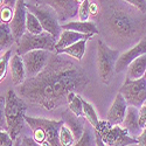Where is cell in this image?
<instances>
[{
    "instance_id": "cell-4",
    "label": "cell",
    "mask_w": 146,
    "mask_h": 146,
    "mask_svg": "<svg viewBox=\"0 0 146 146\" xmlns=\"http://www.w3.org/2000/svg\"><path fill=\"white\" fill-rule=\"evenodd\" d=\"M26 123L33 131V138L38 143H48L50 146H62L60 141V130L63 120H54L26 115Z\"/></svg>"
},
{
    "instance_id": "cell-3",
    "label": "cell",
    "mask_w": 146,
    "mask_h": 146,
    "mask_svg": "<svg viewBox=\"0 0 146 146\" xmlns=\"http://www.w3.org/2000/svg\"><path fill=\"white\" fill-rule=\"evenodd\" d=\"M26 111L27 104L22 97L18 96V94L9 89L5 95V105H4V116L6 129L9 132L13 140H17L20 132L25 125L26 120Z\"/></svg>"
},
{
    "instance_id": "cell-36",
    "label": "cell",
    "mask_w": 146,
    "mask_h": 146,
    "mask_svg": "<svg viewBox=\"0 0 146 146\" xmlns=\"http://www.w3.org/2000/svg\"><path fill=\"white\" fill-rule=\"evenodd\" d=\"M18 0H0V5L1 7H11V8H15Z\"/></svg>"
},
{
    "instance_id": "cell-25",
    "label": "cell",
    "mask_w": 146,
    "mask_h": 146,
    "mask_svg": "<svg viewBox=\"0 0 146 146\" xmlns=\"http://www.w3.org/2000/svg\"><path fill=\"white\" fill-rule=\"evenodd\" d=\"M74 146H96V135L91 127H87L84 130L82 137L75 143Z\"/></svg>"
},
{
    "instance_id": "cell-38",
    "label": "cell",
    "mask_w": 146,
    "mask_h": 146,
    "mask_svg": "<svg viewBox=\"0 0 146 146\" xmlns=\"http://www.w3.org/2000/svg\"><path fill=\"white\" fill-rule=\"evenodd\" d=\"M100 13V9H98V6H97L95 3H91L90 4V15L92 17H96L97 14Z\"/></svg>"
},
{
    "instance_id": "cell-16",
    "label": "cell",
    "mask_w": 146,
    "mask_h": 146,
    "mask_svg": "<svg viewBox=\"0 0 146 146\" xmlns=\"http://www.w3.org/2000/svg\"><path fill=\"white\" fill-rule=\"evenodd\" d=\"M121 126L125 127L129 133L132 137H138L140 133L143 132V129L139 125V109L136 106H131L129 105L126 116L124 118V121Z\"/></svg>"
},
{
    "instance_id": "cell-23",
    "label": "cell",
    "mask_w": 146,
    "mask_h": 146,
    "mask_svg": "<svg viewBox=\"0 0 146 146\" xmlns=\"http://www.w3.org/2000/svg\"><path fill=\"white\" fill-rule=\"evenodd\" d=\"M136 144H138V139L136 137H132L129 133V131L120 125L118 136H117V139L113 146H130V145H136Z\"/></svg>"
},
{
    "instance_id": "cell-41",
    "label": "cell",
    "mask_w": 146,
    "mask_h": 146,
    "mask_svg": "<svg viewBox=\"0 0 146 146\" xmlns=\"http://www.w3.org/2000/svg\"><path fill=\"white\" fill-rule=\"evenodd\" d=\"M144 77H145V78H146V72H145V75H144Z\"/></svg>"
},
{
    "instance_id": "cell-40",
    "label": "cell",
    "mask_w": 146,
    "mask_h": 146,
    "mask_svg": "<svg viewBox=\"0 0 146 146\" xmlns=\"http://www.w3.org/2000/svg\"><path fill=\"white\" fill-rule=\"evenodd\" d=\"M13 146H21V137H18V139L15 140Z\"/></svg>"
},
{
    "instance_id": "cell-20",
    "label": "cell",
    "mask_w": 146,
    "mask_h": 146,
    "mask_svg": "<svg viewBox=\"0 0 146 146\" xmlns=\"http://www.w3.org/2000/svg\"><path fill=\"white\" fill-rule=\"evenodd\" d=\"M15 42L17 40L11 29L9 23L1 22L0 23V50H1V54L12 48Z\"/></svg>"
},
{
    "instance_id": "cell-8",
    "label": "cell",
    "mask_w": 146,
    "mask_h": 146,
    "mask_svg": "<svg viewBox=\"0 0 146 146\" xmlns=\"http://www.w3.org/2000/svg\"><path fill=\"white\" fill-rule=\"evenodd\" d=\"M119 92L124 96L127 105L140 109L146 103V78L126 80L119 89Z\"/></svg>"
},
{
    "instance_id": "cell-31",
    "label": "cell",
    "mask_w": 146,
    "mask_h": 146,
    "mask_svg": "<svg viewBox=\"0 0 146 146\" xmlns=\"http://www.w3.org/2000/svg\"><path fill=\"white\" fill-rule=\"evenodd\" d=\"M15 140L11 137L9 132L6 130L0 131V146H13Z\"/></svg>"
},
{
    "instance_id": "cell-17",
    "label": "cell",
    "mask_w": 146,
    "mask_h": 146,
    "mask_svg": "<svg viewBox=\"0 0 146 146\" xmlns=\"http://www.w3.org/2000/svg\"><path fill=\"white\" fill-rule=\"evenodd\" d=\"M92 36L94 35H91V34H82V33H78V32H75V31L63 29L62 33H61L60 39L56 42L55 52H60L61 49H64V48H67V47H69L71 44L76 43L80 40L90 39V38H92Z\"/></svg>"
},
{
    "instance_id": "cell-26",
    "label": "cell",
    "mask_w": 146,
    "mask_h": 146,
    "mask_svg": "<svg viewBox=\"0 0 146 146\" xmlns=\"http://www.w3.org/2000/svg\"><path fill=\"white\" fill-rule=\"evenodd\" d=\"M83 112H84V117L87 118V120L89 121V124L94 129L98 125L100 119H98V117H97L96 110L90 103H88L87 101H84V100H83Z\"/></svg>"
},
{
    "instance_id": "cell-39",
    "label": "cell",
    "mask_w": 146,
    "mask_h": 146,
    "mask_svg": "<svg viewBox=\"0 0 146 146\" xmlns=\"http://www.w3.org/2000/svg\"><path fill=\"white\" fill-rule=\"evenodd\" d=\"M95 135H96V146H105V145H106V144L103 141L102 136H101L96 130H95Z\"/></svg>"
},
{
    "instance_id": "cell-2",
    "label": "cell",
    "mask_w": 146,
    "mask_h": 146,
    "mask_svg": "<svg viewBox=\"0 0 146 146\" xmlns=\"http://www.w3.org/2000/svg\"><path fill=\"white\" fill-rule=\"evenodd\" d=\"M102 3V23L106 28V33L112 38L123 41L126 44L130 41L141 40L146 28V18L144 13L133 12L115 4L113 0H103Z\"/></svg>"
},
{
    "instance_id": "cell-9",
    "label": "cell",
    "mask_w": 146,
    "mask_h": 146,
    "mask_svg": "<svg viewBox=\"0 0 146 146\" xmlns=\"http://www.w3.org/2000/svg\"><path fill=\"white\" fill-rule=\"evenodd\" d=\"M52 52L48 50H31L26 53L25 55H22L23 63H25L26 68V74L27 78H32L38 76L40 72L46 68L48 61H49Z\"/></svg>"
},
{
    "instance_id": "cell-22",
    "label": "cell",
    "mask_w": 146,
    "mask_h": 146,
    "mask_svg": "<svg viewBox=\"0 0 146 146\" xmlns=\"http://www.w3.org/2000/svg\"><path fill=\"white\" fill-rule=\"evenodd\" d=\"M68 106L76 116H84L83 112V98L77 92H70L68 95Z\"/></svg>"
},
{
    "instance_id": "cell-7",
    "label": "cell",
    "mask_w": 146,
    "mask_h": 146,
    "mask_svg": "<svg viewBox=\"0 0 146 146\" xmlns=\"http://www.w3.org/2000/svg\"><path fill=\"white\" fill-rule=\"evenodd\" d=\"M26 6H27V9L31 11L39 19L43 31L52 34L56 40H58L63 29L61 27V22H60L57 12L52 6L47 4H41V3L26 4Z\"/></svg>"
},
{
    "instance_id": "cell-5",
    "label": "cell",
    "mask_w": 146,
    "mask_h": 146,
    "mask_svg": "<svg viewBox=\"0 0 146 146\" xmlns=\"http://www.w3.org/2000/svg\"><path fill=\"white\" fill-rule=\"evenodd\" d=\"M120 53L118 49H112L102 40L97 41V69L104 84L111 82L116 74V63Z\"/></svg>"
},
{
    "instance_id": "cell-11",
    "label": "cell",
    "mask_w": 146,
    "mask_h": 146,
    "mask_svg": "<svg viewBox=\"0 0 146 146\" xmlns=\"http://www.w3.org/2000/svg\"><path fill=\"white\" fill-rule=\"evenodd\" d=\"M144 54H146V36H144L141 40H139L135 46L131 47L129 50L119 55L117 63H116V69H115L116 74H119V72L127 69L129 66L133 61Z\"/></svg>"
},
{
    "instance_id": "cell-33",
    "label": "cell",
    "mask_w": 146,
    "mask_h": 146,
    "mask_svg": "<svg viewBox=\"0 0 146 146\" xmlns=\"http://www.w3.org/2000/svg\"><path fill=\"white\" fill-rule=\"evenodd\" d=\"M14 9L11 7H1V22L9 23L13 19Z\"/></svg>"
},
{
    "instance_id": "cell-15",
    "label": "cell",
    "mask_w": 146,
    "mask_h": 146,
    "mask_svg": "<svg viewBox=\"0 0 146 146\" xmlns=\"http://www.w3.org/2000/svg\"><path fill=\"white\" fill-rule=\"evenodd\" d=\"M9 69H11V77H12V82L15 87L20 86L27 78V74H26V68H25V63H23L22 56L19 54H14L11 58L9 62Z\"/></svg>"
},
{
    "instance_id": "cell-32",
    "label": "cell",
    "mask_w": 146,
    "mask_h": 146,
    "mask_svg": "<svg viewBox=\"0 0 146 146\" xmlns=\"http://www.w3.org/2000/svg\"><path fill=\"white\" fill-rule=\"evenodd\" d=\"M112 126H113V125H112L109 120H100V121H98V125L95 127V130L103 137L105 133H106L109 130H110Z\"/></svg>"
},
{
    "instance_id": "cell-37",
    "label": "cell",
    "mask_w": 146,
    "mask_h": 146,
    "mask_svg": "<svg viewBox=\"0 0 146 146\" xmlns=\"http://www.w3.org/2000/svg\"><path fill=\"white\" fill-rule=\"evenodd\" d=\"M138 139V146H146V129L143 130V132L137 137Z\"/></svg>"
},
{
    "instance_id": "cell-14",
    "label": "cell",
    "mask_w": 146,
    "mask_h": 146,
    "mask_svg": "<svg viewBox=\"0 0 146 146\" xmlns=\"http://www.w3.org/2000/svg\"><path fill=\"white\" fill-rule=\"evenodd\" d=\"M62 120L63 123L71 130V132L74 133V137L76 141L82 137L84 130H86V120L87 118L84 116H76L72 111H70L69 109L62 112Z\"/></svg>"
},
{
    "instance_id": "cell-35",
    "label": "cell",
    "mask_w": 146,
    "mask_h": 146,
    "mask_svg": "<svg viewBox=\"0 0 146 146\" xmlns=\"http://www.w3.org/2000/svg\"><path fill=\"white\" fill-rule=\"evenodd\" d=\"M139 125L143 130L146 129V103L139 109Z\"/></svg>"
},
{
    "instance_id": "cell-10",
    "label": "cell",
    "mask_w": 146,
    "mask_h": 146,
    "mask_svg": "<svg viewBox=\"0 0 146 146\" xmlns=\"http://www.w3.org/2000/svg\"><path fill=\"white\" fill-rule=\"evenodd\" d=\"M38 3L52 6L57 12L61 23H64L68 19L76 17L80 7L76 0H38Z\"/></svg>"
},
{
    "instance_id": "cell-18",
    "label": "cell",
    "mask_w": 146,
    "mask_h": 146,
    "mask_svg": "<svg viewBox=\"0 0 146 146\" xmlns=\"http://www.w3.org/2000/svg\"><path fill=\"white\" fill-rule=\"evenodd\" d=\"M62 29H69V31H75L82 34H91L96 35L98 34L100 31L97 28L96 23L94 21H81V20H74V21H67L64 23H61Z\"/></svg>"
},
{
    "instance_id": "cell-30",
    "label": "cell",
    "mask_w": 146,
    "mask_h": 146,
    "mask_svg": "<svg viewBox=\"0 0 146 146\" xmlns=\"http://www.w3.org/2000/svg\"><path fill=\"white\" fill-rule=\"evenodd\" d=\"M125 4H129L133 8L138 9L141 13L146 14V0H120Z\"/></svg>"
},
{
    "instance_id": "cell-12",
    "label": "cell",
    "mask_w": 146,
    "mask_h": 146,
    "mask_svg": "<svg viewBox=\"0 0 146 146\" xmlns=\"http://www.w3.org/2000/svg\"><path fill=\"white\" fill-rule=\"evenodd\" d=\"M26 19H27V6L25 0H18L17 6L14 8L13 19L9 22L11 29L17 42L22 38V35L26 33Z\"/></svg>"
},
{
    "instance_id": "cell-28",
    "label": "cell",
    "mask_w": 146,
    "mask_h": 146,
    "mask_svg": "<svg viewBox=\"0 0 146 146\" xmlns=\"http://www.w3.org/2000/svg\"><path fill=\"white\" fill-rule=\"evenodd\" d=\"M12 58V48H9L8 50H6L5 53L1 54V57H0V81H4L6 78L7 75V69L11 62Z\"/></svg>"
},
{
    "instance_id": "cell-6",
    "label": "cell",
    "mask_w": 146,
    "mask_h": 146,
    "mask_svg": "<svg viewBox=\"0 0 146 146\" xmlns=\"http://www.w3.org/2000/svg\"><path fill=\"white\" fill-rule=\"evenodd\" d=\"M57 40L48 32H42L41 34H32L26 32L22 38L17 42V54L25 55L31 50H48L55 52V46Z\"/></svg>"
},
{
    "instance_id": "cell-1",
    "label": "cell",
    "mask_w": 146,
    "mask_h": 146,
    "mask_svg": "<svg viewBox=\"0 0 146 146\" xmlns=\"http://www.w3.org/2000/svg\"><path fill=\"white\" fill-rule=\"evenodd\" d=\"M64 54L52 53L46 68L38 76L26 78L17 91L26 102L46 110L68 104L70 92L82 94L89 83L84 69Z\"/></svg>"
},
{
    "instance_id": "cell-29",
    "label": "cell",
    "mask_w": 146,
    "mask_h": 146,
    "mask_svg": "<svg viewBox=\"0 0 146 146\" xmlns=\"http://www.w3.org/2000/svg\"><path fill=\"white\" fill-rule=\"evenodd\" d=\"M90 0H84L80 5L78 12H77V18L81 21H88L90 17Z\"/></svg>"
},
{
    "instance_id": "cell-34",
    "label": "cell",
    "mask_w": 146,
    "mask_h": 146,
    "mask_svg": "<svg viewBox=\"0 0 146 146\" xmlns=\"http://www.w3.org/2000/svg\"><path fill=\"white\" fill-rule=\"evenodd\" d=\"M21 146H50L48 143H38L33 137L23 136L21 138Z\"/></svg>"
},
{
    "instance_id": "cell-21",
    "label": "cell",
    "mask_w": 146,
    "mask_h": 146,
    "mask_svg": "<svg viewBox=\"0 0 146 146\" xmlns=\"http://www.w3.org/2000/svg\"><path fill=\"white\" fill-rule=\"evenodd\" d=\"M89 39H83V40H80L77 41L76 43L71 44L64 49H61L60 52H55L57 54H64V55H68L72 58L77 60L78 62L82 61L83 56H84V53H86V48H87V41Z\"/></svg>"
},
{
    "instance_id": "cell-24",
    "label": "cell",
    "mask_w": 146,
    "mask_h": 146,
    "mask_svg": "<svg viewBox=\"0 0 146 146\" xmlns=\"http://www.w3.org/2000/svg\"><path fill=\"white\" fill-rule=\"evenodd\" d=\"M26 32H29L32 34H41L42 32H44L39 19L28 9H27V19H26Z\"/></svg>"
},
{
    "instance_id": "cell-13",
    "label": "cell",
    "mask_w": 146,
    "mask_h": 146,
    "mask_svg": "<svg viewBox=\"0 0 146 146\" xmlns=\"http://www.w3.org/2000/svg\"><path fill=\"white\" fill-rule=\"evenodd\" d=\"M127 102L125 101L124 96L120 92L117 94L115 101L112 102L110 109L106 115V120H109L112 125H121L124 121L127 111Z\"/></svg>"
},
{
    "instance_id": "cell-19",
    "label": "cell",
    "mask_w": 146,
    "mask_h": 146,
    "mask_svg": "<svg viewBox=\"0 0 146 146\" xmlns=\"http://www.w3.org/2000/svg\"><path fill=\"white\" fill-rule=\"evenodd\" d=\"M146 72V54L137 57L129 66L126 71V80H138L144 77Z\"/></svg>"
},
{
    "instance_id": "cell-27",
    "label": "cell",
    "mask_w": 146,
    "mask_h": 146,
    "mask_svg": "<svg viewBox=\"0 0 146 146\" xmlns=\"http://www.w3.org/2000/svg\"><path fill=\"white\" fill-rule=\"evenodd\" d=\"M60 141L62 146H74L76 143L74 133L71 132V130L64 123L61 126V130H60Z\"/></svg>"
}]
</instances>
